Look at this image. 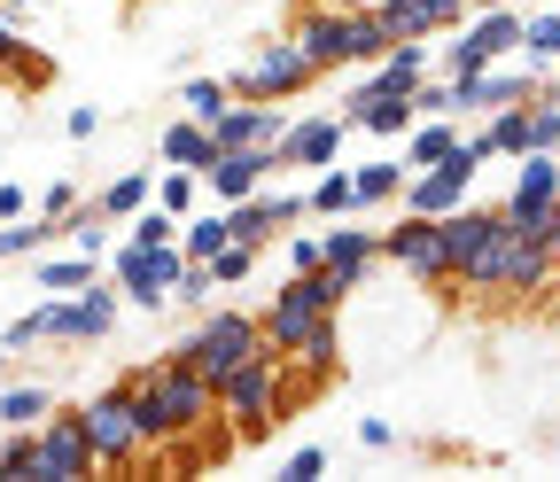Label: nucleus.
Listing matches in <instances>:
<instances>
[{"label": "nucleus", "instance_id": "obj_14", "mask_svg": "<svg viewBox=\"0 0 560 482\" xmlns=\"http://www.w3.org/2000/svg\"><path fill=\"white\" fill-rule=\"evenodd\" d=\"M117 304H125V289H79V296H55V304H39V319H47V334H62V342H102L109 327H117Z\"/></svg>", "mask_w": 560, "mask_h": 482}, {"label": "nucleus", "instance_id": "obj_35", "mask_svg": "<svg viewBox=\"0 0 560 482\" xmlns=\"http://www.w3.org/2000/svg\"><path fill=\"white\" fill-rule=\"evenodd\" d=\"M412 109L420 117H459V79H420L412 86Z\"/></svg>", "mask_w": 560, "mask_h": 482}, {"label": "nucleus", "instance_id": "obj_19", "mask_svg": "<svg viewBox=\"0 0 560 482\" xmlns=\"http://www.w3.org/2000/svg\"><path fill=\"white\" fill-rule=\"evenodd\" d=\"M319 249H327V264L342 272L350 289H366V272H374V257H382V234H366V226L335 219V234H319Z\"/></svg>", "mask_w": 560, "mask_h": 482}, {"label": "nucleus", "instance_id": "obj_2", "mask_svg": "<svg viewBox=\"0 0 560 482\" xmlns=\"http://www.w3.org/2000/svg\"><path fill=\"white\" fill-rule=\"evenodd\" d=\"M350 296H359V289H350L335 264H319V272H289V281L272 289V304L257 311V327H265V342H272L280 358H296V351H304V342H312Z\"/></svg>", "mask_w": 560, "mask_h": 482}, {"label": "nucleus", "instance_id": "obj_27", "mask_svg": "<svg viewBox=\"0 0 560 482\" xmlns=\"http://www.w3.org/2000/svg\"><path fill=\"white\" fill-rule=\"evenodd\" d=\"M94 202H102V219H132L140 202H156V179H149V172H125V179H109Z\"/></svg>", "mask_w": 560, "mask_h": 482}, {"label": "nucleus", "instance_id": "obj_11", "mask_svg": "<svg viewBox=\"0 0 560 482\" xmlns=\"http://www.w3.org/2000/svg\"><path fill=\"white\" fill-rule=\"evenodd\" d=\"M506 55H522V16L514 9H475L467 32L444 47L452 79H475V71H490V62H506Z\"/></svg>", "mask_w": 560, "mask_h": 482}, {"label": "nucleus", "instance_id": "obj_20", "mask_svg": "<svg viewBox=\"0 0 560 482\" xmlns=\"http://www.w3.org/2000/svg\"><path fill=\"white\" fill-rule=\"evenodd\" d=\"M156 156H164V164L202 172L210 156H219V141H210V125H202V117H179V125H164V132H156Z\"/></svg>", "mask_w": 560, "mask_h": 482}, {"label": "nucleus", "instance_id": "obj_46", "mask_svg": "<svg viewBox=\"0 0 560 482\" xmlns=\"http://www.w3.org/2000/svg\"><path fill=\"white\" fill-rule=\"evenodd\" d=\"M16 47H24V39H16V32H9V9H0V62H9V55H16Z\"/></svg>", "mask_w": 560, "mask_h": 482}, {"label": "nucleus", "instance_id": "obj_32", "mask_svg": "<svg viewBox=\"0 0 560 482\" xmlns=\"http://www.w3.org/2000/svg\"><path fill=\"white\" fill-rule=\"evenodd\" d=\"M522 55H529V71L560 62V16H522Z\"/></svg>", "mask_w": 560, "mask_h": 482}, {"label": "nucleus", "instance_id": "obj_7", "mask_svg": "<svg viewBox=\"0 0 560 482\" xmlns=\"http://www.w3.org/2000/svg\"><path fill=\"white\" fill-rule=\"evenodd\" d=\"M319 71H312V55L280 32V39H265L242 71H234V102H289V94H304Z\"/></svg>", "mask_w": 560, "mask_h": 482}, {"label": "nucleus", "instance_id": "obj_12", "mask_svg": "<svg viewBox=\"0 0 560 482\" xmlns=\"http://www.w3.org/2000/svg\"><path fill=\"white\" fill-rule=\"evenodd\" d=\"M382 257L405 272V281H429V289H452V264H444V226L405 211L389 234H382Z\"/></svg>", "mask_w": 560, "mask_h": 482}, {"label": "nucleus", "instance_id": "obj_9", "mask_svg": "<svg viewBox=\"0 0 560 482\" xmlns=\"http://www.w3.org/2000/svg\"><path fill=\"white\" fill-rule=\"evenodd\" d=\"M79 412H86V444H94L102 467H132L140 451H149V436H140V421H132V374H125L117 389L86 397Z\"/></svg>", "mask_w": 560, "mask_h": 482}, {"label": "nucleus", "instance_id": "obj_4", "mask_svg": "<svg viewBox=\"0 0 560 482\" xmlns=\"http://www.w3.org/2000/svg\"><path fill=\"white\" fill-rule=\"evenodd\" d=\"M545 281H552V249H545V234H522V226L499 211V234L482 242V257L467 264L459 289H482V296H537Z\"/></svg>", "mask_w": 560, "mask_h": 482}, {"label": "nucleus", "instance_id": "obj_43", "mask_svg": "<svg viewBox=\"0 0 560 482\" xmlns=\"http://www.w3.org/2000/svg\"><path fill=\"white\" fill-rule=\"evenodd\" d=\"M62 125H70V141H94V132H102V109H70Z\"/></svg>", "mask_w": 560, "mask_h": 482}, {"label": "nucleus", "instance_id": "obj_22", "mask_svg": "<svg viewBox=\"0 0 560 482\" xmlns=\"http://www.w3.org/2000/svg\"><path fill=\"white\" fill-rule=\"evenodd\" d=\"M94 264L102 257H47V264H32V281H39V296H79V289H94Z\"/></svg>", "mask_w": 560, "mask_h": 482}, {"label": "nucleus", "instance_id": "obj_23", "mask_svg": "<svg viewBox=\"0 0 560 482\" xmlns=\"http://www.w3.org/2000/svg\"><path fill=\"white\" fill-rule=\"evenodd\" d=\"M482 141H490V156H529V102H506V109H490Z\"/></svg>", "mask_w": 560, "mask_h": 482}, {"label": "nucleus", "instance_id": "obj_36", "mask_svg": "<svg viewBox=\"0 0 560 482\" xmlns=\"http://www.w3.org/2000/svg\"><path fill=\"white\" fill-rule=\"evenodd\" d=\"M249 272H257V249H249V242H226L219 257H210V281H219V289H234V281H249Z\"/></svg>", "mask_w": 560, "mask_h": 482}, {"label": "nucleus", "instance_id": "obj_37", "mask_svg": "<svg viewBox=\"0 0 560 482\" xmlns=\"http://www.w3.org/2000/svg\"><path fill=\"white\" fill-rule=\"evenodd\" d=\"M210 289H219V281H210V264L187 257V264H179V281H172V304H210Z\"/></svg>", "mask_w": 560, "mask_h": 482}, {"label": "nucleus", "instance_id": "obj_5", "mask_svg": "<svg viewBox=\"0 0 560 482\" xmlns=\"http://www.w3.org/2000/svg\"><path fill=\"white\" fill-rule=\"evenodd\" d=\"M257 351H265V327H257V311H202V327L179 342L172 358H187V366H195L210 389H219V381H226L242 358H257Z\"/></svg>", "mask_w": 560, "mask_h": 482}, {"label": "nucleus", "instance_id": "obj_26", "mask_svg": "<svg viewBox=\"0 0 560 482\" xmlns=\"http://www.w3.org/2000/svg\"><path fill=\"white\" fill-rule=\"evenodd\" d=\"M304 202H312V219H350V211H359V179L327 164V172H319V187H312Z\"/></svg>", "mask_w": 560, "mask_h": 482}, {"label": "nucleus", "instance_id": "obj_40", "mask_svg": "<svg viewBox=\"0 0 560 482\" xmlns=\"http://www.w3.org/2000/svg\"><path fill=\"white\" fill-rule=\"evenodd\" d=\"M319 264H327L319 234H289V272H319Z\"/></svg>", "mask_w": 560, "mask_h": 482}, {"label": "nucleus", "instance_id": "obj_6", "mask_svg": "<svg viewBox=\"0 0 560 482\" xmlns=\"http://www.w3.org/2000/svg\"><path fill=\"white\" fill-rule=\"evenodd\" d=\"M280 366H289V358H280L272 342H265L257 358H242V366L219 381V412L234 421V436H242V444H257V436L272 428V412H280Z\"/></svg>", "mask_w": 560, "mask_h": 482}, {"label": "nucleus", "instance_id": "obj_8", "mask_svg": "<svg viewBox=\"0 0 560 482\" xmlns=\"http://www.w3.org/2000/svg\"><path fill=\"white\" fill-rule=\"evenodd\" d=\"M179 264H187V257H179V242H125V249L109 257L125 304H140V311H164V304H172Z\"/></svg>", "mask_w": 560, "mask_h": 482}, {"label": "nucleus", "instance_id": "obj_17", "mask_svg": "<svg viewBox=\"0 0 560 482\" xmlns=\"http://www.w3.org/2000/svg\"><path fill=\"white\" fill-rule=\"evenodd\" d=\"M436 226H444V264H452V289H459L467 264L482 257V242L499 234V211H475V202H459V211H444Z\"/></svg>", "mask_w": 560, "mask_h": 482}, {"label": "nucleus", "instance_id": "obj_1", "mask_svg": "<svg viewBox=\"0 0 560 482\" xmlns=\"http://www.w3.org/2000/svg\"><path fill=\"white\" fill-rule=\"evenodd\" d=\"M210 412H219V389H210L187 358H156V366L132 374V421H140V436H149V451L210 428Z\"/></svg>", "mask_w": 560, "mask_h": 482}, {"label": "nucleus", "instance_id": "obj_39", "mask_svg": "<svg viewBox=\"0 0 560 482\" xmlns=\"http://www.w3.org/2000/svg\"><path fill=\"white\" fill-rule=\"evenodd\" d=\"M327 474V451H289L280 459V482H319Z\"/></svg>", "mask_w": 560, "mask_h": 482}, {"label": "nucleus", "instance_id": "obj_47", "mask_svg": "<svg viewBox=\"0 0 560 482\" xmlns=\"http://www.w3.org/2000/svg\"><path fill=\"white\" fill-rule=\"evenodd\" d=\"M9 358H16V351H9V342H0V381H9Z\"/></svg>", "mask_w": 560, "mask_h": 482}, {"label": "nucleus", "instance_id": "obj_28", "mask_svg": "<svg viewBox=\"0 0 560 482\" xmlns=\"http://www.w3.org/2000/svg\"><path fill=\"white\" fill-rule=\"evenodd\" d=\"M179 102H187V117L219 125V117L234 109V79H187V86H179Z\"/></svg>", "mask_w": 560, "mask_h": 482}, {"label": "nucleus", "instance_id": "obj_21", "mask_svg": "<svg viewBox=\"0 0 560 482\" xmlns=\"http://www.w3.org/2000/svg\"><path fill=\"white\" fill-rule=\"evenodd\" d=\"M459 149V125L452 117H420L412 132H405V172H429V164H444Z\"/></svg>", "mask_w": 560, "mask_h": 482}, {"label": "nucleus", "instance_id": "obj_15", "mask_svg": "<svg viewBox=\"0 0 560 482\" xmlns=\"http://www.w3.org/2000/svg\"><path fill=\"white\" fill-rule=\"evenodd\" d=\"M272 172H280V149H219V156L202 164V195H210V202H242V195H257Z\"/></svg>", "mask_w": 560, "mask_h": 482}, {"label": "nucleus", "instance_id": "obj_38", "mask_svg": "<svg viewBox=\"0 0 560 482\" xmlns=\"http://www.w3.org/2000/svg\"><path fill=\"white\" fill-rule=\"evenodd\" d=\"M0 342H9V351H32V342H47V319H39V304H32L24 319H9V334H0Z\"/></svg>", "mask_w": 560, "mask_h": 482}, {"label": "nucleus", "instance_id": "obj_10", "mask_svg": "<svg viewBox=\"0 0 560 482\" xmlns=\"http://www.w3.org/2000/svg\"><path fill=\"white\" fill-rule=\"evenodd\" d=\"M102 459L86 444V412L70 404V412H47L39 421V459H32V482H86Z\"/></svg>", "mask_w": 560, "mask_h": 482}, {"label": "nucleus", "instance_id": "obj_16", "mask_svg": "<svg viewBox=\"0 0 560 482\" xmlns=\"http://www.w3.org/2000/svg\"><path fill=\"white\" fill-rule=\"evenodd\" d=\"M342 117H304V125H289L280 132V172H327L335 156H342Z\"/></svg>", "mask_w": 560, "mask_h": 482}, {"label": "nucleus", "instance_id": "obj_45", "mask_svg": "<svg viewBox=\"0 0 560 482\" xmlns=\"http://www.w3.org/2000/svg\"><path fill=\"white\" fill-rule=\"evenodd\" d=\"M545 249H552V281H560V202H552V234H545Z\"/></svg>", "mask_w": 560, "mask_h": 482}, {"label": "nucleus", "instance_id": "obj_33", "mask_svg": "<svg viewBox=\"0 0 560 482\" xmlns=\"http://www.w3.org/2000/svg\"><path fill=\"white\" fill-rule=\"evenodd\" d=\"M156 202H164V211H195V202H202V172H187V164H172L164 179H156Z\"/></svg>", "mask_w": 560, "mask_h": 482}, {"label": "nucleus", "instance_id": "obj_48", "mask_svg": "<svg viewBox=\"0 0 560 482\" xmlns=\"http://www.w3.org/2000/svg\"><path fill=\"white\" fill-rule=\"evenodd\" d=\"M475 9H514V0H475Z\"/></svg>", "mask_w": 560, "mask_h": 482}, {"label": "nucleus", "instance_id": "obj_13", "mask_svg": "<svg viewBox=\"0 0 560 482\" xmlns=\"http://www.w3.org/2000/svg\"><path fill=\"white\" fill-rule=\"evenodd\" d=\"M552 202H560V156L552 149H529L522 172H514V195H506V219L522 234H552Z\"/></svg>", "mask_w": 560, "mask_h": 482}, {"label": "nucleus", "instance_id": "obj_25", "mask_svg": "<svg viewBox=\"0 0 560 482\" xmlns=\"http://www.w3.org/2000/svg\"><path fill=\"white\" fill-rule=\"evenodd\" d=\"M226 242H234V226H226V202H219V211H202V219H187V226H179V257H202V264L219 257Z\"/></svg>", "mask_w": 560, "mask_h": 482}, {"label": "nucleus", "instance_id": "obj_42", "mask_svg": "<svg viewBox=\"0 0 560 482\" xmlns=\"http://www.w3.org/2000/svg\"><path fill=\"white\" fill-rule=\"evenodd\" d=\"M39 211H47V219H70V211H79V187H70V179H47Z\"/></svg>", "mask_w": 560, "mask_h": 482}, {"label": "nucleus", "instance_id": "obj_41", "mask_svg": "<svg viewBox=\"0 0 560 482\" xmlns=\"http://www.w3.org/2000/svg\"><path fill=\"white\" fill-rule=\"evenodd\" d=\"M412 9H429V16H436V32H452V24H467V16H475V0H412Z\"/></svg>", "mask_w": 560, "mask_h": 482}, {"label": "nucleus", "instance_id": "obj_30", "mask_svg": "<svg viewBox=\"0 0 560 482\" xmlns=\"http://www.w3.org/2000/svg\"><path fill=\"white\" fill-rule=\"evenodd\" d=\"M47 234H62V219H47V211L39 219H0V257H32Z\"/></svg>", "mask_w": 560, "mask_h": 482}, {"label": "nucleus", "instance_id": "obj_31", "mask_svg": "<svg viewBox=\"0 0 560 482\" xmlns=\"http://www.w3.org/2000/svg\"><path fill=\"white\" fill-rule=\"evenodd\" d=\"M350 179H359V211H374V202L405 195V164H359Z\"/></svg>", "mask_w": 560, "mask_h": 482}, {"label": "nucleus", "instance_id": "obj_34", "mask_svg": "<svg viewBox=\"0 0 560 482\" xmlns=\"http://www.w3.org/2000/svg\"><path fill=\"white\" fill-rule=\"evenodd\" d=\"M32 459H39V428H9V444H0V474L32 482Z\"/></svg>", "mask_w": 560, "mask_h": 482}, {"label": "nucleus", "instance_id": "obj_24", "mask_svg": "<svg viewBox=\"0 0 560 482\" xmlns=\"http://www.w3.org/2000/svg\"><path fill=\"white\" fill-rule=\"evenodd\" d=\"M47 412H55V397L39 381H0V421H9V428H39Z\"/></svg>", "mask_w": 560, "mask_h": 482}, {"label": "nucleus", "instance_id": "obj_3", "mask_svg": "<svg viewBox=\"0 0 560 482\" xmlns=\"http://www.w3.org/2000/svg\"><path fill=\"white\" fill-rule=\"evenodd\" d=\"M289 39L312 55V71H350V62H382L397 39L382 32L374 9H359V0H335V9H304L289 24Z\"/></svg>", "mask_w": 560, "mask_h": 482}, {"label": "nucleus", "instance_id": "obj_29", "mask_svg": "<svg viewBox=\"0 0 560 482\" xmlns=\"http://www.w3.org/2000/svg\"><path fill=\"white\" fill-rule=\"evenodd\" d=\"M70 249H86V257H109V219H102V202H79V211L62 219Z\"/></svg>", "mask_w": 560, "mask_h": 482}, {"label": "nucleus", "instance_id": "obj_44", "mask_svg": "<svg viewBox=\"0 0 560 482\" xmlns=\"http://www.w3.org/2000/svg\"><path fill=\"white\" fill-rule=\"evenodd\" d=\"M24 202H32L24 187H0V219H24Z\"/></svg>", "mask_w": 560, "mask_h": 482}, {"label": "nucleus", "instance_id": "obj_18", "mask_svg": "<svg viewBox=\"0 0 560 482\" xmlns=\"http://www.w3.org/2000/svg\"><path fill=\"white\" fill-rule=\"evenodd\" d=\"M506 102H537V71H475V79H459V109H506Z\"/></svg>", "mask_w": 560, "mask_h": 482}, {"label": "nucleus", "instance_id": "obj_50", "mask_svg": "<svg viewBox=\"0 0 560 482\" xmlns=\"http://www.w3.org/2000/svg\"><path fill=\"white\" fill-rule=\"evenodd\" d=\"M552 71H560V62H552ZM552 86H560V79H552Z\"/></svg>", "mask_w": 560, "mask_h": 482}, {"label": "nucleus", "instance_id": "obj_49", "mask_svg": "<svg viewBox=\"0 0 560 482\" xmlns=\"http://www.w3.org/2000/svg\"><path fill=\"white\" fill-rule=\"evenodd\" d=\"M0 9H9V16H16V9H32V0H0Z\"/></svg>", "mask_w": 560, "mask_h": 482}]
</instances>
